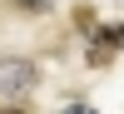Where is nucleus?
<instances>
[{
	"label": "nucleus",
	"mask_w": 124,
	"mask_h": 114,
	"mask_svg": "<svg viewBox=\"0 0 124 114\" xmlns=\"http://www.w3.org/2000/svg\"><path fill=\"white\" fill-rule=\"evenodd\" d=\"M40 84V65L25 55H0V104L15 109L20 99H30Z\"/></svg>",
	"instance_id": "nucleus-1"
},
{
	"label": "nucleus",
	"mask_w": 124,
	"mask_h": 114,
	"mask_svg": "<svg viewBox=\"0 0 124 114\" xmlns=\"http://www.w3.org/2000/svg\"><path fill=\"white\" fill-rule=\"evenodd\" d=\"M99 45H104L109 55H114V50L124 45V25H109V30H99Z\"/></svg>",
	"instance_id": "nucleus-2"
},
{
	"label": "nucleus",
	"mask_w": 124,
	"mask_h": 114,
	"mask_svg": "<svg viewBox=\"0 0 124 114\" xmlns=\"http://www.w3.org/2000/svg\"><path fill=\"white\" fill-rule=\"evenodd\" d=\"M10 5H15V10H25V15H45L55 0H10Z\"/></svg>",
	"instance_id": "nucleus-3"
},
{
	"label": "nucleus",
	"mask_w": 124,
	"mask_h": 114,
	"mask_svg": "<svg viewBox=\"0 0 124 114\" xmlns=\"http://www.w3.org/2000/svg\"><path fill=\"white\" fill-rule=\"evenodd\" d=\"M65 114H99L94 104H65Z\"/></svg>",
	"instance_id": "nucleus-4"
},
{
	"label": "nucleus",
	"mask_w": 124,
	"mask_h": 114,
	"mask_svg": "<svg viewBox=\"0 0 124 114\" xmlns=\"http://www.w3.org/2000/svg\"><path fill=\"white\" fill-rule=\"evenodd\" d=\"M0 114H20V109H0Z\"/></svg>",
	"instance_id": "nucleus-5"
}]
</instances>
